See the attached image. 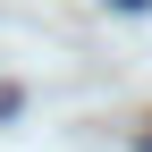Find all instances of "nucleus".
<instances>
[{
  "mask_svg": "<svg viewBox=\"0 0 152 152\" xmlns=\"http://www.w3.org/2000/svg\"><path fill=\"white\" fill-rule=\"evenodd\" d=\"M144 152H152V135H144Z\"/></svg>",
  "mask_w": 152,
  "mask_h": 152,
  "instance_id": "f03ea898",
  "label": "nucleus"
},
{
  "mask_svg": "<svg viewBox=\"0 0 152 152\" xmlns=\"http://www.w3.org/2000/svg\"><path fill=\"white\" fill-rule=\"evenodd\" d=\"M110 9H144V0H110Z\"/></svg>",
  "mask_w": 152,
  "mask_h": 152,
  "instance_id": "f257e3e1",
  "label": "nucleus"
}]
</instances>
